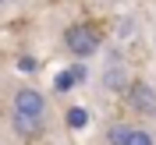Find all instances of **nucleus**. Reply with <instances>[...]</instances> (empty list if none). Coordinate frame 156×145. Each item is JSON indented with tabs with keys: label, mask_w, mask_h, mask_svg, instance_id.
<instances>
[{
	"label": "nucleus",
	"mask_w": 156,
	"mask_h": 145,
	"mask_svg": "<svg viewBox=\"0 0 156 145\" xmlns=\"http://www.w3.org/2000/svg\"><path fill=\"white\" fill-rule=\"evenodd\" d=\"M60 43H64V50H68L75 60H89V57H96L99 46H103L99 32L92 29V25H85V21H75V25H68V29L60 32Z\"/></svg>",
	"instance_id": "1"
},
{
	"label": "nucleus",
	"mask_w": 156,
	"mask_h": 145,
	"mask_svg": "<svg viewBox=\"0 0 156 145\" xmlns=\"http://www.w3.org/2000/svg\"><path fill=\"white\" fill-rule=\"evenodd\" d=\"M121 99L128 103V110H131V113H138V117H153V120H156V88L149 85L146 78H131Z\"/></svg>",
	"instance_id": "2"
},
{
	"label": "nucleus",
	"mask_w": 156,
	"mask_h": 145,
	"mask_svg": "<svg viewBox=\"0 0 156 145\" xmlns=\"http://www.w3.org/2000/svg\"><path fill=\"white\" fill-rule=\"evenodd\" d=\"M11 110H18V113H29V117H39V120H46L50 99L43 96L36 85H18L14 92H11Z\"/></svg>",
	"instance_id": "3"
},
{
	"label": "nucleus",
	"mask_w": 156,
	"mask_h": 145,
	"mask_svg": "<svg viewBox=\"0 0 156 145\" xmlns=\"http://www.w3.org/2000/svg\"><path fill=\"white\" fill-rule=\"evenodd\" d=\"M128 81H131L128 64H124V57L114 50V53L107 57V67H103V88H107V92H114V96H124Z\"/></svg>",
	"instance_id": "4"
},
{
	"label": "nucleus",
	"mask_w": 156,
	"mask_h": 145,
	"mask_svg": "<svg viewBox=\"0 0 156 145\" xmlns=\"http://www.w3.org/2000/svg\"><path fill=\"white\" fill-rule=\"evenodd\" d=\"M43 120L39 117H29V113H18V110H11V131L18 138H25V142H36V138H43Z\"/></svg>",
	"instance_id": "5"
},
{
	"label": "nucleus",
	"mask_w": 156,
	"mask_h": 145,
	"mask_svg": "<svg viewBox=\"0 0 156 145\" xmlns=\"http://www.w3.org/2000/svg\"><path fill=\"white\" fill-rule=\"evenodd\" d=\"M128 135H131V124H128V120H114V124L107 127V145H124Z\"/></svg>",
	"instance_id": "6"
},
{
	"label": "nucleus",
	"mask_w": 156,
	"mask_h": 145,
	"mask_svg": "<svg viewBox=\"0 0 156 145\" xmlns=\"http://www.w3.org/2000/svg\"><path fill=\"white\" fill-rule=\"evenodd\" d=\"M124 145H156V135L149 131V127H135L131 124V135H128Z\"/></svg>",
	"instance_id": "7"
},
{
	"label": "nucleus",
	"mask_w": 156,
	"mask_h": 145,
	"mask_svg": "<svg viewBox=\"0 0 156 145\" xmlns=\"http://www.w3.org/2000/svg\"><path fill=\"white\" fill-rule=\"evenodd\" d=\"M68 127H71V131L89 127V110H85V106H71V110H68Z\"/></svg>",
	"instance_id": "8"
},
{
	"label": "nucleus",
	"mask_w": 156,
	"mask_h": 145,
	"mask_svg": "<svg viewBox=\"0 0 156 145\" xmlns=\"http://www.w3.org/2000/svg\"><path fill=\"white\" fill-rule=\"evenodd\" d=\"M75 85H78V78H75V71H71V67L57 71V78H53V88H57V92H71Z\"/></svg>",
	"instance_id": "9"
},
{
	"label": "nucleus",
	"mask_w": 156,
	"mask_h": 145,
	"mask_svg": "<svg viewBox=\"0 0 156 145\" xmlns=\"http://www.w3.org/2000/svg\"><path fill=\"white\" fill-rule=\"evenodd\" d=\"M18 71L21 74H39V60L32 57V53H21L18 57Z\"/></svg>",
	"instance_id": "10"
},
{
	"label": "nucleus",
	"mask_w": 156,
	"mask_h": 145,
	"mask_svg": "<svg viewBox=\"0 0 156 145\" xmlns=\"http://www.w3.org/2000/svg\"><path fill=\"white\" fill-rule=\"evenodd\" d=\"M131 32H135V21H131V18H117V36L128 39Z\"/></svg>",
	"instance_id": "11"
},
{
	"label": "nucleus",
	"mask_w": 156,
	"mask_h": 145,
	"mask_svg": "<svg viewBox=\"0 0 156 145\" xmlns=\"http://www.w3.org/2000/svg\"><path fill=\"white\" fill-rule=\"evenodd\" d=\"M71 71H75L78 85H82V81H85V78H89V67H85V60H75V64H71Z\"/></svg>",
	"instance_id": "12"
},
{
	"label": "nucleus",
	"mask_w": 156,
	"mask_h": 145,
	"mask_svg": "<svg viewBox=\"0 0 156 145\" xmlns=\"http://www.w3.org/2000/svg\"><path fill=\"white\" fill-rule=\"evenodd\" d=\"M110 4H124V0H110Z\"/></svg>",
	"instance_id": "13"
},
{
	"label": "nucleus",
	"mask_w": 156,
	"mask_h": 145,
	"mask_svg": "<svg viewBox=\"0 0 156 145\" xmlns=\"http://www.w3.org/2000/svg\"><path fill=\"white\" fill-rule=\"evenodd\" d=\"M0 4H7V0H0Z\"/></svg>",
	"instance_id": "14"
}]
</instances>
